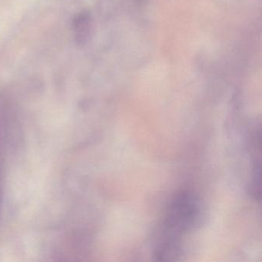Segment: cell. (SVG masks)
<instances>
[{"label":"cell","instance_id":"6da1fadb","mask_svg":"<svg viewBox=\"0 0 262 262\" xmlns=\"http://www.w3.org/2000/svg\"><path fill=\"white\" fill-rule=\"evenodd\" d=\"M199 205L193 194H176L164 214L156 237L155 257L159 260H174L179 255L182 239L195 225Z\"/></svg>","mask_w":262,"mask_h":262}]
</instances>
